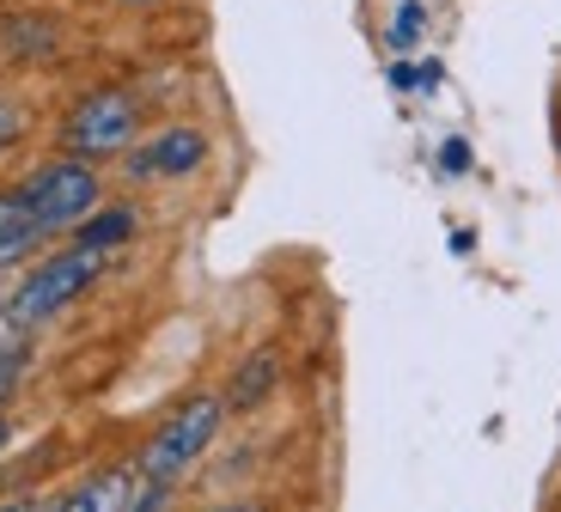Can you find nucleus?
<instances>
[{
    "label": "nucleus",
    "mask_w": 561,
    "mask_h": 512,
    "mask_svg": "<svg viewBox=\"0 0 561 512\" xmlns=\"http://www.w3.org/2000/svg\"><path fill=\"white\" fill-rule=\"evenodd\" d=\"M111 269H116L111 250L73 244V238H68V244H56V250H43L37 263H25L19 287L7 293V311H0V323H7V330H19V335L49 330L56 318H68L85 293H99Z\"/></svg>",
    "instance_id": "obj_1"
},
{
    "label": "nucleus",
    "mask_w": 561,
    "mask_h": 512,
    "mask_svg": "<svg viewBox=\"0 0 561 512\" xmlns=\"http://www.w3.org/2000/svg\"><path fill=\"white\" fill-rule=\"evenodd\" d=\"M220 428H226V397L220 390H190V397L140 440V452L128 457V464H135L140 482H171L178 488L183 476L220 445Z\"/></svg>",
    "instance_id": "obj_2"
},
{
    "label": "nucleus",
    "mask_w": 561,
    "mask_h": 512,
    "mask_svg": "<svg viewBox=\"0 0 561 512\" xmlns=\"http://www.w3.org/2000/svg\"><path fill=\"white\" fill-rule=\"evenodd\" d=\"M13 195H19V208L43 226V238H73V226H80L85 214H99L104 202H111L104 166H85V159H73V152L37 159V166L13 183Z\"/></svg>",
    "instance_id": "obj_3"
},
{
    "label": "nucleus",
    "mask_w": 561,
    "mask_h": 512,
    "mask_svg": "<svg viewBox=\"0 0 561 512\" xmlns=\"http://www.w3.org/2000/svg\"><path fill=\"white\" fill-rule=\"evenodd\" d=\"M147 135V104L135 86H85L61 116V152L85 166H116L135 140Z\"/></svg>",
    "instance_id": "obj_4"
},
{
    "label": "nucleus",
    "mask_w": 561,
    "mask_h": 512,
    "mask_svg": "<svg viewBox=\"0 0 561 512\" xmlns=\"http://www.w3.org/2000/svg\"><path fill=\"white\" fill-rule=\"evenodd\" d=\"M214 159V135L202 123H159L116 159L128 190H153V183H190L196 171H208Z\"/></svg>",
    "instance_id": "obj_5"
},
{
    "label": "nucleus",
    "mask_w": 561,
    "mask_h": 512,
    "mask_svg": "<svg viewBox=\"0 0 561 512\" xmlns=\"http://www.w3.org/2000/svg\"><path fill=\"white\" fill-rule=\"evenodd\" d=\"M280 373H287V361H280V348H275V342H256L251 354H244V361L232 366V378L220 385L226 416H256V409H263V402L280 390Z\"/></svg>",
    "instance_id": "obj_6"
},
{
    "label": "nucleus",
    "mask_w": 561,
    "mask_h": 512,
    "mask_svg": "<svg viewBox=\"0 0 561 512\" xmlns=\"http://www.w3.org/2000/svg\"><path fill=\"white\" fill-rule=\"evenodd\" d=\"M140 476L135 464H104V470L80 476L73 488H61V500H49V512H123L135 500Z\"/></svg>",
    "instance_id": "obj_7"
},
{
    "label": "nucleus",
    "mask_w": 561,
    "mask_h": 512,
    "mask_svg": "<svg viewBox=\"0 0 561 512\" xmlns=\"http://www.w3.org/2000/svg\"><path fill=\"white\" fill-rule=\"evenodd\" d=\"M43 244H49V238H43V226L19 208L13 190H0V275H13V269L37 263Z\"/></svg>",
    "instance_id": "obj_8"
},
{
    "label": "nucleus",
    "mask_w": 561,
    "mask_h": 512,
    "mask_svg": "<svg viewBox=\"0 0 561 512\" xmlns=\"http://www.w3.org/2000/svg\"><path fill=\"white\" fill-rule=\"evenodd\" d=\"M135 238H140V208H135V202H104L99 214H85V220L73 226V244L111 250V257H123Z\"/></svg>",
    "instance_id": "obj_9"
},
{
    "label": "nucleus",
    "mask_w": 561,
    "mask_h": 512,
    "mask_svg": "<svg viewBox=\"0 0 561 512\" xmlns=\"http://www.w3.org/2000/svg\"><path fill=\"white\" fill-rule=\"evenodd\" d=\"M0 43H7V56L13 61H56L61 56V25L56 19H7V31H0Z\"/></svg>",
    "instance_id": "obj_10"
},
{
    "label": "nucleus",
    "mask_w": 561,
    "mask_h": 512,
    "mask_svg": "<svg viewBox=\"0 0 561 512\" xmlns=\"http://www.w3.org/2000/svg\"><path fill=\"white\" fill-rule=\"evenodd\" d=\"M25 373H31V342L0 323V416H7V402L25 390Z\"/></svg>",
    "instance_id": "obj_11"
},
{
    "label": "nucleus",
    "mask_w": 561,
    "mask_h": 512,
    "mask_svg": "<svg viewBox=\"0 0 561 512\" xmlns=\"http://www.w3.org/2000/svg\"><path fill=\"white\" fill-rule=\"evenodd\" d=\"M37 116H31V98L13 92V86H0V159H13L19 147L31 140Z\"/></svg>",
    "instance_id": "obj_12"
},
{
    "label": "nucleus",
    "mask_w": 561,
    "mask_h": 512,
    "mask_svg": "<svg viewBox=\"0 0 561 512\" xmlns=\"http://www.w3.org/2000/svg\"><path fill=\"white\" fill-rule=\"evenodd\" d=\"M421 31H427V7H421V0H403L397 19H391V49H397V56H409V49L421 43Z\"/></svg>",
    "instance_id": "obj_13"
},
{
    "label": "nucleus",
    "mask_w": 561,
    "mask_h": 512,
    "mask_svg": "<svg viewBox=\"0 0 561 512\" xmlns=\"http://www.w3.org/2000/svg\"><path fill=\"white\" fill-rule=\"evenodd\" d=\"M171 500H178V488H171V482H140L135 500H128L123 512H171Z\"/></svg>",
    "instance_id": "obj_14"
},
{
    "label": "nucleus",
    "mask_w": 561,
    "mask_h": 512,
    "mask_svg": "<svg viewBox=\"0 0 561 512\" xmlns=\"http://www.w3.org/2000/svg\"><path fill=\"white\" fill-rule=\"evenodd\" d=\"M439 166H446V171H458V178H463V171H470V140H463V135H451V140H446V152H439Z\"/></svg>",
    "instance_id": "obj_15"
},
{
    "label": "nucleus",
    "mask_w": 561,
    "mask_h": 512,
    "mask_svg": "<svg viewBox=\"0 0 561 512\" xmlns=\"http://www.w3.org/2000/svg\"><path fill=\"white\" fill-rule=\"evenodd\" d=\"M0 512H49V500H43V494H7V500H0Z\"/></svg>",
    "instance_id": "obj_16"
},
{
    "label": "nucleus",
    "mask_w": 561,
    "mask_h": 512,
    "mask_svg": "<svg viewBox=\"0 0 561 512\" xmlns=\"http://www.w3.org/2000/svg\"><path fill=\"white\" fill-rule=\"evenodd\" d=\"M202 512H268L263 500H214V507H202Z\"/></svg>",
    "instance_id": "obj_17"
},
{
    "label": "nucleus",
    "mask_w": 561,
    "mask_h": 512,
    "mask_svg": "<svg viewBox=\"0 0 561 512\" xmlns=\"http://www.w3.org/2000/svg\"><path fill=\"white\" fill-rule=\"evenodd\" d=\"M13 445V416H0V452Z\"/></svg>",
    "instance_id": "obj_18"
},
{
    "label": "nucleus",
    "mask_w": 561,
    "mask_h": 512,
    "mask_svg": "<svg viewBox=\"0 0 561 512\" xmlns=\"http://www.w3.org/2000/svg\"><path fill=\"white\" fill-rule=\"evenodd\" d=\"M116 7H135V13H147V7H165V0H116Z\"/></svg>",
    "instance_id": "obj_19"
},
{
    "label": "nucleus",
    "mask_w": 561,
    "mask_h": 512,
    "mask_svg": "<svg viewBox=\"0 0 561 512\" xmlns=\"http://www.w3.org/2000/svg\"><path fill=\"white\" fill-rule=\"evenodd\" d=\"M0 311H7V287H0Z\"/></svg>",
    "instance_id": "obj_20"
}]
</instances>
